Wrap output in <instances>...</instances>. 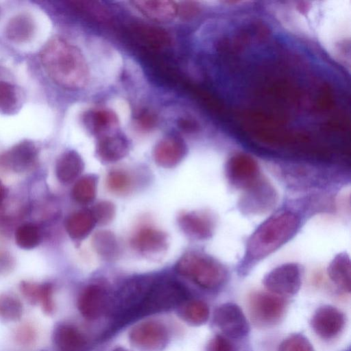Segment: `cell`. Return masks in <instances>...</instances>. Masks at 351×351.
Returning a JSON list of instances; mask_svg holds the SVG:
<instances>
[{
    "label": "cell",
    "instance_id": "1",
    "mask_svg": "<svg viewBox=\"0 0 351 351\" xmlns=\"http://www.w3.org/2000/svg\"><path fill=\"white\" fill-rule=\"evenodd\" d=\"M326 210L324 197L312 193L285 203L260 223L248 237L237 265L239 275H247L262 261L293 239L306 219Z\"/></svg>",
    "mask_w": 351,
    "mask_h": 351
},
{
    "label": "cell",
    "instance_id": "2",
    "mask_svg": "<svg viewBox=\"0 0 351 351\" xmlns=\"http://www.w3.org/2000/svg\"><path fill=\"white\" fill-rule=\"evenodd\" d=\"M43 67L50 79L69 90L84 88L89 80V69L80 49L64 38L55 36L40 53Z\"/></svg>",
    "mask_w": 351,
    "mask_h": 351
},
{
    "label": "cell",
    "instance_id": "3",
    "mask_svg": "<svg viewBox=\"0 0 351 351\" xmlns=\"http://www.w3.org/2000/svg\"><path fill=\"white\" fill-rule=\"evenodd\" d=\"M272 171L285 187L302 192L332 189L344 184L347 177L345 170L304 165L280 166Z\"/></svg>",
    "mask_w": 351,
    "mask_h": 351
},
{
    "label": "cell",
    "instance_id": "4",
    "mask_svg": "<svg viewBox=\"0 0 351 351\" xmlns=\"http://www.w3.org/2000/svg\"><path fill=\"white\" fill-rule=\"evenodd\" d=\"M176 271L199 287L215 290L228 278L225 265L214 256L198 250L186 252L176 265Z\"/></svg>",
    "mask_w": 351,
    "mask_h": 351
},
{
    "label": "cell",
    "instance_id": "5",
    "mask_svg": "<svg viewBox=\"0 0 351 351\" xmlns=\"http://www.w3.org/2000/svg\"><path fill=\"white\" fill-rule=\"evenodd\" d=\"M186 297L184 287L175 280L149 278L134 319L168 310L185 302Z\"/></svg>",
    "mask_w": 351,
    "mask_h": 351
},
{
    "label": "cell",
    "instance_id": "6",
    "mask_svg": "<svg viewBox=\"0 0 351 351\" xmlns=\"http://www.w3.org/2000/svg\"><path fill=\"white\" fill-rule=\"evenodd\" d=\"M278 201L273 185L263 176L243 191L239 203V210L246 215L264 214L272 210Z\"/></svg>",
    "mask_w": 351,
    "mask_h": 351
},
{
    "label": "cell",
    "instance_id": "7",
    "mask_svg": "<svg viewBox=\"0 0 351 351\" xmlns=\"http://www.w3.org/2000/svg\"><path fill=\"white\" fill-rule=\"evenodd\" d=\"M301 266L294 262L281 264L269 271L263 278V283L270 293L289 297L295 295L302 285Z\"/></svg>",
    "mask_w": 351,
    "mask_h": 351
},
{
    "label": "cell",
    "instance_id": "8",
    "mask_svg": "<svg viewBox=\"0 0 351 351\" xmlns=\"http://www.w3.org/2000/svg\"><path fill=\"white\" fill-rule=\"evenodd\" d=\"M249 312L252 320L258 326H269L276 323L285 310L281 297L266 292H255L249 298Z\"/></svg>",
    "mask_w": 351,
    "mask_h": 351
},
{
    "label": "cell",
    "instance_id": "9",
    "mask_svg": "<svg viewBox=\"0 0 351 351\" xmlns=\"http://www.w3.org/2000/svg\"><path fill=\"white\" fill-rule=\"evenodd\" d=\"M225 176L228 184L234 189L245 190L261 176L257 162L245 154H236L227 161Z\"/></svg>",
    "mask_w": 351,
    "mask_h": 351
},
{
    "label": "cell",
    "instance_id": "10",
    "mask_svg": "<svg viewBox=\"0 0 351 351\" xmlns=\"http://www.w3.org/2000/svg\"><path fill=\"white\" fill-rule=\"evenodd\" d=\"M130 246L146 257L154 258L164 254L168 248L167 234L162 230L145 224L137 228L130 239Z\"/></svg>",
    "mask_w": 351,
    "mask_h": 351
},
{
    "label": "cell",
    "instance_id": "11",
    "mask_svg": "<svg viewBox=\"0 0 351 351\" xmlns=\"http://www.w3.org/2000/svg\"><path fill=\"white\" fill-rule=\"evenodd\" d=\"M213 321L228 337L242 338L250 330L248 322L242 310L234 303H224L218 306L214 312Z\"/></svg>",
    "mask_w": 351,
    "mask_h": 351
},
{
    "label": "cell",
    "instance_id": "12",
    "mask_svg": "<svg viewBox=\"0 0 351 351\" xmlns=\"http://www.w3.org/2000/svg\"><path fill=\"white\" fill-rule=\"evenodd\" d=\"M177 221L182 231L192 239L208 240L215 232V219L210 212L206 210L181 212Z\"/></svg>",
    "mask_w": 351,
    "mask_h": 351
},
{
    "label": "cell",
    "instance_id": "13",
    "mask_svg": "<svg viewBox=\"0 0 351 351\" xmlns=\"http://www.w3.org/2000/svg\"><path fill=\"white\" fill-rule=\"evenodd\" d=\"M246 130L255 140L270 146L304 145L311 141L304 132L287 131L280 127H246Z\"/></svg>",
    "mask_w": 351,
    "mask_h": 351
},
{
    "label": "cell",
    "instance_id": "14",
    "mask_svg": "<svg viewBox=\"0 0 351 351\" xmlns=\"http://www.w3.org/2000/svg\"><path fill=\"white\" fill-rule=\"evenodd\" d=\"M38 152L35 143L23 140L0 155V163L15 172H22L36 162Z\"/></svg>",
    "mask_w": 351,
    "mask_h": 351
},
{
    "label": "cell",
    "instance_id": "15",
    "mask_svg": "<svg viewBox=\"0 0 351 351\" xmlns=\"http://www.w3.org/2000/svg\"><path fill=\"white\" fill-rule=\"evenodd\" d=\"M345 324L344 315L337 308L325 305L316 310L311 326L320 337L329 339L339 334Z\"/></svg>",
    "mask_w": 351,
    "mask_h": 351
},
{
    "label": "cell",
    "instance_id": "16",
    "mask_svg": "<svg viewBox=\"0 0 351 351\" xmlns=\"http://www.w3.org/2000/svg\"><path fill=\"white\" fill-rule=\"evenodd\" d=\"M186 152L187 147L182 138L176 135H168L156 143L153 157L159 166L172 168L182 160Z\"/></svg>",
    "mask_w": 351,
    "mask_h": 351
},
{
    "label": "cell",
    "instance_id": "17",
    "mask_svg": "<svg viewBox=\"0 0 351 351\" xmlns=\"http://www.w3.org/2000/svg\"><path fill=\"white\" fill-rule=\"evenodd\" d=\"M130 341L144 350H154L164 346L167 339L165 327L156 322H145L135 326L130 332Z\"/></svg>",
    "mask_w": 351,
    "mask_h": 351
},
{
    "label": "cell",
    "instance_id": "18",
    "mask_svg": "<svg viewBox=\"0 0 351 351\" xmlns=\"http://www.w3.org/2000/svg\"><path fill=\"white\" fill-rule=\"evenodd\" d=\"M82 121L87 130L96 138L119 131V118L111 109L93 108L82 115Z\"/></svg>",
    "mask_w": 351,
    "mask_h": 351
},
{
    "label": "cell",
    "instance_id": "19",
    "mask_svg": "<svg viewBox=\"0 0 351 351\" xmlns=\"http://www.w3.org/2000/svg\"><path fill=\"white\" fill-rule=\"evenodd\" d=\"M110 302L104 288L99 285H92L81 293L77 306L81 314L86 319H95L105 313Z\"/></svg>",
    "mask_w": 351,
    "mask_h": 351
},
{
    "label": "cell",
    "instance_id": "20",
    "mask_svg": "<svg viewBox=\"0 0 351 351\" xmlns=\"http://www.w3.org/2000/svg\"><path fill=\"white\" fill-rule=\"evenodd\" d=\"M129 142L119 131L97 138L95 152L104 163H112L124 158L129 152Z\"/></svg>",
    "mask_w": 351,
    "mask_h": 351
},
{
    "label": "cell",
    "instance_id": "21",
    "mask_svg": "<svg viewBox=\"0 0 351 351\" xmlns=\"http://www.w3.org/2000/svg\"><path fill=\"white\" fill-rule=\"evenodd\" d=\"M132 3L143 15L156 22L168 23L178 15V4L173 1L140 0Z\"/></svg>",
    "mask_w": 351,
    "mask_h": 351
},
{
    "label": "cell",
    "instance_id": "22",
    "mask_svg": "<svg viewBox=\"0 0 351 351\" xmlns=\"http://www.w3.org/2000/svg\"><path fill=\"white\" fill-rule=\"evenodd\" d=\"M36 23L28 13H19L11 17L4 28L8 40L14 43L22 44L31 40L36 32Z\"/></svg>",
    "mask_w": 351,
    "mask_h": 351
},
{
    "label": "cell",
    "instance_id": "23",
    "mask_svg": "<svg viewBox=\"0 0 351 351\" xmlns=\"http://www.w3.org/2000/svg\"><path fill=\"white\" fill-rule=\"evenodd\" d=\"M84 167L81 156L75 150H66L61 154L56 161V177L61 183L69 184L80 175Z\"/></svg>",
    "mask_w": 351,
    "mask_h": 351
},
{
    "label": "cell",
    "instance_id": "24",
    "mask_svg": "<svg viewBox=\"0 0 351 351\" xmlns=\"http://www.w3.org/2000/svg\"><path fill=\"white\" fill-rule=\"evenodd\" d=\"M96 224L90 210L82 209L68 216L64 225L69 237L75 241H80L88 237Z\"/></svg>",
    "mask_w": 351,
    "mask_h": 351
},
{
    "label": "cell",
    "instance_id": "25",
    "mask_svg": "<svg viewBox=\"0 0 351 351\" xmlns=\"http://www.w3.org/2000/svg\"><path fill=\"white\" fill-rule=\"evenodd\" d=\"M327 274L339 289L345 292H350L351 264L346 252L339 253L332 259L327 268Z\"/></svg>",
    "mask_w": 351,
    "mask_h": 351
},
{
    "label": "cell",
    "instance_id": "26",
    "mask_svg": "<svg viewBox=\"0 0 351 351\" xmlns=\"http://www.w3.org/2000/svg\"><path fill=\"white\" fill-rule=\"evenodd\" d=\"M53 341L58 351H83L86 345L82 333L68 324H61L56 328Z\"/></svg>",
    "mask_w": 351,
    "mask_h": 351
},
{
    "label": "cell",
    "instance_id": "27",
    "mask_svg": "<svg viewBox=\"0 0 351 351\" xmlns=\"http://www.w3.org/2000/svg\"><path fill=\"white\" fill-rule=\"evenodd\" d=\"M261 95L289 104H298L302 93L296 86L285 80H278L267 84L261 90Z\"/></svg>",
    "mask_w": 351,
    "mask_h": 351
},
{
    "label": "cell",
    "instance_id": "28",
    "mask_svg": "<svg viewBox=\"0 0 351 351\" xmlns=\"http://www.w3.org/2000/svg\"><path fill=\"white\" fill-rule=\"evenodd\" d=\"M239 115L245 122V127H280L287 121L285 114L261 110H243Z\"/></svg>",
    "mask_w": 351,
    "mask_h": 351
},
{
    "label": "cell",
    "instance_id": "29",
    "mask_svg": "<svg viewBox=\"0 0 351 351\" xmlns=\"http://www.w3.org/2000/svg\"><path fill=\"white\" fill-rule=\"evenodd\" d=\"M23 100V93L17 86L0 81V113L4 115L16 114L22 107Z\"/></svg>",
    "mask_w": 351,
    "mask_h": 351
},
{
    "label": "cell",
    "instance_id": "30",
    "mask_svg": "<svg viewBox=\"0 0 351 351\" xmlns=\"http://www.w3.org/2000/svg\"><path fill=\"white\" fill-rule=\"evenodd\" d=\"M93 248L102 258L108 261L115 259L119 254L120 248L116 236L110 230L96 232L91 239Z\"/></svg>",
    "mask_w": 351,
    "mask_h": 351
},
{
    "label": "cell",
    "instance_id": "31",
    "mask_svg": "<svg viewBox=\"0 0 351 351\" xmlns=\"http://www.w3.org/2000/svg\"><path fill=\"white\" fill-rule=\"evenodd\" d=\"M98 178L94 174H88L80 178L73 186L71 195L79 204H88L95 198Z\"/></svg>",
    "mask_w": 351,
    "mask_h": 351
},
{
    "label": "cell",
    "instance_id": "32",
    "mask_svg": "<svg viewBox=\"0 0 351 351\" xmlns=\"http://www.w3.org/2000/svg\"><path fill=\"white\" fill-rule=\"evenodd\" d=\"M180 316L187 323L199 326L204 324L209 316L206 303L199 300L184 302L179 309Z\"/></svg>",
    "mask_w": 351,
    "mask_h": 351
},
{
    "label": "cell",
    "instance_id": "33",
    "mask_svg": "<svg viewBox=\"0 0 351 351\" xmlns=\"http://www.w3.org/2000/svg\"><path fill=\"white\" fill-rule=\"evenodd\" d=\"M134 176L126 170L115 169L111 170L106 178V186L116 194H125L134 186Z\"/></svg>",
    "mask_w": 351,
    "mask_h": 351
},
{
    "label": "cell",
    "instance_id": "34",
    "mask_svg": "<svg viewBox=\"0 0 351 351\" xmlns=\"http://www.w3.org/2000/svg\"><path fill=\"white\" fill-rule=\"evenodd\" d=\"M134 32L142 40L155 47H164L171 43L168 33L157 27L138 25L134 27Z\"/></svg>",
    "mask_w": 351,
    "mask_h": 351
},
{
    "label": "cell",
    "instance_id": "35",
    "mask_svg": "<svg viewBox=\"0 0 351 351\" xmlns=\"http://www.w3.org/2000/svg\"><path fill=\"white\" fill-rule=\"evenodd\" d=\"M15 241L21 248L31 250L40 243L41 234L36 225L32 223H25L19 226L16 230Z\"/></svg>",
    "mask_w": 351,
    "mask_h": 351
},
{
    "label": "cell",
    "instance_id": "36",
    "mask_svg": "<svg viewBox=\"0 0 351 351\" xmlns=\"http://www.w3.org/2000/svg\"><path fill=\"white\" fill-rule=\"evenodd\" d=\"M68 7L79 13L89 15L101 21L108 19V13L97 3L88 1H69L66 2Z\"/></svg>",
    "mask_w": 351,
    "mask_h": 351
},
{
    "label": "cell",
    "instance_id": "37",
    "mask_svg": "<svg viewBox=\"0 0 351 351\" xmlns=\"http://www.w3.org/2000/svg\"><path fill=\"white\" fill-rule=\"evenodd\" d=\"M90 211L96 223L106 225L112 221L115 215L116 208L111 202L103 200L94 205Z\"/></svg>",
    "mask_w": 351,
    "mask_h": 351
},
{
    "label": "cell",
    "instance_id": "38",
    "mask_svg": "<svg viewBox=\"0 0 351 351\" xmlns=\"http://www.w3.org/2000/svg\"><path fill=\"white\" fill-rule=\"evenodd\" d=\"M278 351H314V350L305 337L295 334L286 338L279 345Z\"/></svg>",
    "mask_w": 351,
    "mask_h": 351
},
{
    "label": "cell",
    "instance_id": "39",
    "mask_svg": "<svg viewBox=\"0 0 351 351\" xmlns=\"http://www.w3.org/2000/svg\"><path fill=\"white\" fill-rule=\"evenodd\" d=\"M22 306L19 300L10 295L0 298V315L5 319H14L20 317Z\"/></svg>",
    "mask_w": 351,
    "mask_h": 351
},
{
    "label": "cell",
    "instance_id": "40",
    "mask_svg": "<svg viewBox=\"0 0 351 351\" xmlns=\"http://www.w3.org/2000/svg\"><path fill=\"white\" fill-rule=\"evenodd\" d=\"M335 104V96L332 88L328 85L321 88L316 101V107L319 111L326 112L332 108Z\"/></svg>",
    "mask_w": 351,
    "mask_h": 351
},
{
    "label": "cell",
    "instance_id": "41",
    "mask_svg": "<svg viewBox=\"0 0 351 351\" xmlns=\"http://www.w3.org/2000/svg\"><path fill=\"white\" fill-rule=\"evenodd\" d=\"M136 126L143 131H149L156 127L157 124V117L152 112L148 110L141 112L136 117Z\"/></svg>",
    "mask_w": 351,
    "mask_h": 351
},
{
    "label": "cell",
    "instance_id": "42",
    "mask_svg": "<svg viewBox=\"0 0 351 351\" xmlns=\"http://www.w3.org/2000/svg\"><path fill=\"white\" fill-rule=\"evenodd\" d=\"M349 128V119L345 114H339L328 120L325 128L330 132H345Z\"/></svg>",
    "mask_w": 351,
    "mask_h": 351
},
{
    "label": "cell",
    "instance_id": "43",
    "mask_svg": "<svg viewBox=\"0 0 351 351\" xmlns=\"http://www.w3.org/2000/svg\"><path fill=\"white\" fill-rule=\"evenodd\" d=\"M199 11L198 5L193 1H183L178 4V15L184 19L195 16Z\"/></svg>",
    "mask_w": 351,
    "mask_h": 351
},
{
    "label": "cell",
    "instance_id": "44",
    "mask_svg": "<svg viewBox=\"0 0 351 351\" xmlns=\"http://www.w3.org/2000/svg\"><path fill=\"white\" fill-rule=\"evenodd\" d=\"M209 351H233V347L226 337L216 335L210 343Z\"/></svg>",
    "mask_w": 351,
    "mask_h": 351
},
{
    "label": "cell",
    "instance_id": "45",
    "mask_svg": "<svg viewBox=\"0 0 351 351\" xmlns=\"http://www.w3.org/2000/svg\"><path fill=\"white\" fill-rule=\"evenodd\" d=\"M179 126L184 131L194 132L197 130V124L190 119H182L178 122Z\"/></svg>",
    "mask_w": 351,
    "mask_h": 351
},
{
    "label": "cell",
    "instance_id": "46",
    "mask_svg": "<svg viewBox=\"0 0 351 351\" xmlns=\"http://www.w3.org/2000/svg\"><path fill=\"white\" fill-rule=\"evenodd\" d=\"M7 195V189L3 183L0 181V205L4 201Z\"/></svg>",
    "mask_w": 351,
    "mask_h": 351
},
{
    "label": "cell",
    "instance_id": "47",
    "mask_svg": "<svg viewBox=\"0 0 351 351\" xmlns=\"http://www.w3.org/2000/svg\"><path fill=\"white\" fill-rule=\"evenodd\" d=\"M112 351H126V350H124V349H123V348H117V349H115V350H112Z\"/></svg>",
    "mask_w": 351,
    "mask_h": 351
}]
</instances>
